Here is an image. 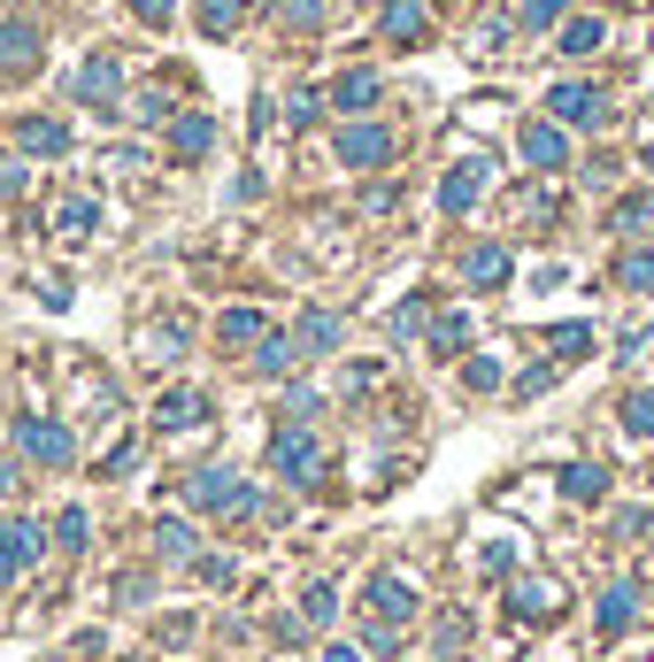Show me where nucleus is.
Here are the masks:
<instances>
[{"instance_id":"f257e3e1","label":"nucleus","mask_w":654,"mask_h":662,"mask_svg":"<svg viewBox=\"0 0 654 662\" xmlns=\"http://www.w3.org/2000/svg\"><path fill=\"white\" fill-rule=\"evenodd\" d=\"M15 447H23L39 470H70V463H77V439H70V424H54V416H23V424H15Z\"/></svg>"},{"instance_id":"f03ea898","label":"nucleus","mask_w":654,"mask_h":662,"mask_svg":"<svg viewBox=\"0 0 654 662\" xmlns=\"http://www.w3.org/2000/svg\"><path fill=\"white\" fill-rule=\"evenodd\" d=\"M185 500L208 508V516H247V508H255V486H247L239 470H200V478L185 486Z\"/></svg>"},{"instance_id":"7ed1b4c3","label":"nucleus","mask_w":654,"mask_h":662,"mask_svg":"<svg viewBox=\"0 0 654 662\" xmlns=\"http://www.w3.org/2000/svg\"><path fill=\"white\" fill-rule=\"evenodd\" d=\"M316 463H324V455H316V439H309L301 424H286V432L270 439V470H278V478H293V486H316Z\"/></svg>"},{"instance_id":"20e7f679","label":"nucleus","mask_w":654,"mask_h":662,"mask_svg":"<svg viewBox=\"0 0 654 662\" xmlns=\"http://www.w3.org/2000/svg\"><path fill=\"white\" fill-rule=\"evenodd\" d=\"M339 163L346 169H385L393 163V132H385V124H346V132H339Z\"/></svg>"},{"instance_id":"39448f33","label":"nucleus","mask_w":654,"mask_h":662,"mask_svg":"<svg viewBox=\"0 0 654 662\" xmlns=\"http://www.w3.org/2000/svg\"><path fill=\"white\" fill-rule=\"evenodd\" d=\"M77 101H85V108H101V116L124 101V70H116V54H93V62L77 70Z\"/></svg>"},{"instance_id":"423d86ee","label":"nucleus","mask_w":654,"mask_h":662,"mask_svg":"<svg viewBox=\"0 0 654 662\" xmlns=\"http://www.w3.org/2000/svg\"><path fill=\"white\" fill-rule=\"evenodd\" d=\"M362 601H370V617H377V624H408V617H416V586H408V578H393V570H377Z\"/></svg>"},{"instance_id":"0eeeda50","label":"nucleus","mask_w":654,"mask_h":662,"mask_svg":"<svg viewBox=\"0 0 654 662\" xmlns=\"http://www.w3.org/2000/svg\"><path fill=\"white\" fill-rule=\"evenodd\" d=\"M632 617H640V586H632V578H616V586L601 593L593 624H601V640H624V632H632Z\"/></svg>"},{"instance_id":"6e6552de","label":"nucleus","mask_w":654,"mask_h":662,"mask_svg":"<svg viewBox=\"0 0 654 662\" xmlns=\"http://www.w3.org/2000/svg\"><path fill=\"white\" fill-rule=\"evenodd\" d=\"M0 70H8V77L39 70V23H23V15H8V23H0Z\"/></svg>"},{"instance_id":"1a4fd4ad","label":"nucleus","mask_w":654,"mask_h":662,"mask_svg":"<svg viewBox=\"0 0 654 662\" xmlns=\"http://www.w3.org/2000/svg\"><path fill=\"white\" fill-rule=\"evenodd\" d=\"M547 108H554V124H601V116H609V108H601V93H593V85H578V77H570V85H554V93H547Z\"/></svg>"},{"instance_id":"9d476101","label":"nucleus","mask_w":654,"mask_h":662,"mask_svg":"<svg viewBox=\"0 0 654 662\" xmlns=\"http://www.w3.org/2000/svg\"><path fill=\"white\" fill-rule=\"evenodd\" d=\"M478 193H486V163H455V169H447V185H439V208H447V216H470Z\"/></svg>"},{"instance_id":"9b49d317","label":"nucleus","mask_w":654,"mask_h":662,"mask_svg":"<svg viewBox=\"0 0 654 662\" xmlns=\"http://www.w3.org/2000/svg\"><path fill=\"white\" fill-rule=\"evenodd\" d=\"M208 147H216V124H208L200 108H185V116L169 124V155H177V163H200Z\"/></svg>"},{"instance_id":"f8f14e48","label":"nucleus","mask_w":654,"mask_h":662,"mask_svg":"<svg viewBox=\"0 0 654 662\" xmlns=\"http://www.w3.org/2000/svg\"><path fill=\"white\" fill-rule=\"evenodd\" d=\"M15 139H23V155H70V124H54V116H23L15 124Z\"/></svg>"},{"instance_id":"ddd939ff","label":"nucleus","mask_w":654,"mask_h":662,"mask_svg":"<svg viewBox=\"0 0 654 662\" xmlns=\"http://www.w3.org/2000/svg\"><path fill=\"white\" fill-rule=\"evenodd\" d=\"M508 601H516V617H523V624H539V617H554V609H562V586H554V578H516V593H508Z\"/></svg>"},{"instance_id":"4468645a","label":"nucleus","mask_w":654,"mask_h":662,"mask_svg":"<svg viewBox=\"0 0 654 662\" xmlns=\"http://www.w3.org/2000/svg\"><path fill=\"white\" fill-rule=\"evenodd\" d=\"M377 31H385L393 46H416V39H424V0H385V8H377Z\"/></svg>"},{"instance_id":"2eb2a0df","label":"nucleus","mask_w":654,"mask_h":662,"mask_svg":"<svg viewBox=\"0 0 654 662\" xmlns=\"http://www.w3.org/2000/svg\"><path fill=\"white\" fill-rule=\"evenodd\" d=\"M463 278H470L478 293H492V286H508V278H516V262H508V247H470Z\"/></svg>"},{"instance_id":"dca6fc26","label":"nucleus","mask_w":654,"mask_h":662,"mask_svg":"<svg viewBox=\"0 0 654 662\" xmlns=\"http://www.w3.org/2000/svg\"><path fill=\"white\" fill-rule=\"evenodd\" d=\"M155 416H163L169 432H185V424H208V393L177 385V393H163V401H155Z\"/></svg>"},{"instance_id":"f3484780","label":"nucleus","mask_w":654,"mask_h":662,"mask_svg":"<svg viewBox=\"0 0 654 662\" xmlns=\"http://www.w3.org/2000/svg\"><path fill=\"white\" fill-rule=\"evenodd\" d=\"M523 163L531 169H562V124H523Z\"/></svg>"},{"instance_id":"a211bd4d","label":"nucleus","mask_w":654,"mask_h":662,"mask_svg":"<svg viewBox=\"0 0 654 662\" xmlns=\"http://www.w3.org/2000/svg\"><path fill=\"white\" fill-rule=\"evenodd\" d=\"M562 494L578 500V508H593V500H609V470L601 463H570L562 470Z\"/></svg>"},{"instance_id":"6ab92c4d","label":"nucleus","mask_w":654,"mask_h":662,"mask_svg":"<svg viewBox=\"0 0 654 662\" xmlns=\"http://www.w3.org/2000/svg\"><path fill=\"white\" fill-rule=\"evenodd\" d=\"M301 362V339H286V331H270L262 346H255V377H286Z\"/></svg>"},{"instance_id":"aec40b11","label":"nucleus","mask_w":654,"mask_h":662,"mask_svg":"<svg viewBox=\"0 0 654 662\" xmlns=\"http://www.w3.org/2000/svg\"><path fill=\"white\" fill-rule=\"evenodd\" d=\"M216 339H224V346H262V339H270V324H262L255 309H224V324H216Z\"/></svg>"},{"instance_id":"412c9836","label":"nucleus","mask_w":654,"mask_h":662,"mask_svg":"<svg viewBox=\"0 0 654 662\" xmlns=\"http://www.w3.org/2000/svg\"><path fill=\"white\" fill-rule=\"evenodd\" d=\"M370 101H377V70H346L331 85V108H370Z\"/></svg>"},{"instance_id":"4be33fe9","label":"nucleus","mask_w":654,"mask_h":662,"mask_svg":"<svg viewBox=\"0 0 654 662\" xmlns=\"http://www.w3.org/2000/svg\"><path fill=\"white\" fill-rule=\"evenodd\" d=\"M293 339H301V354H331V346H339V317H324V309H309Z\"/></svg>"},{"instance_id":"5701e85b","label":"nucleus","mask_w":654,"mask_h":662,"mask_svg":"<svg viewBox=\"0 0 654 662\" xmlns=\"http://www.w3.org/2000/svg\"><path fill=\"white\" fill-rule=\"evenodd\" d=\"M93 224H101V200H62V216H54L62 239H93Z\"/></svg>"},{"instance_id":"b1692460","label":"nucleus","mask_w":654,"mask_h":662,"mask_svg":"<svg viewBox=\"0 0 654 662\" xmlns=\"http://www.w3.org/2000/svg\"><path fill=\"white\" fill-rule=\"evenodd\" d=\"M463 346H470V317H463V309H447V317L432 324V354H463Z\"/></svg>"},{"instance_id":"393cba45","label":"nucleus","mask_w":654,"mask_h":662,"mask_svg":"<svg viewBox=\"0 0 654 662\" xmlns=\"http://www.w3.org/2000/svg\"><path fill=\"white\" fill-rule=\"evenodd\" d=\"M593 46H601V23L593 15H570L562 23V54H593Z\"/></svg>"},{"instance_id":"a878e982","label":"nucleus","mask_w":654,"mask_h":662,"mask_svg":"<svg viewBox=\"0 0 654 662\" xmlns=\"http://www.w3.org/2000/svg\"><path fill=\"white\" fill-rule=\"evenodd\" d=\"M85 531H93V524H85V508H62V516H54V547L85 555Z\"/></svg>"},{"instance_id":"bb28decb","label":"nucleus","mask_w":654,"mask_h":662,"mask_svg":"<svg viewBox=\"0 0 654 662\" xmlns=\"http://www.w3.org/2000/svg\"><path fill=\"white\" fill-rule=\"evenodd\" d=\"M624 432H632V439H654V385L624 401Z\"/></svg>"},{"instance_id":"cd10ccee","label":"nucleus","mask_w":654,"mask_h":662,"mask_svg":"<svg viewBox=\"0 0 654 662\" xmlns=\"http://www.w3.org/2000/svg\"><path fill=\"white\" fill-rule=\"evenodd\" d=\"M331 617H339V593L331 586H309L301 593V624H331Z\"/></svg>"},{"instance_id":"c85d7f7f","label":"nucleus","mask_w":654,"mask_h":662,"mask_svg":"<svg viewBox=\"0 0 654 662\" xmlns=\"http://www.w3.org/2000/svg\"><path fill=\"white\" fill-rule=\"evenodd\" d=\"M231 23H239V0H200V31L208 39H224Z\"/></svg>"},{"instance_id":"c756f323","label":"nucleus","mask_w":654,"mask_h":662,"mask_svg":"<svg viewBox=\"0 0 654 662\" xmlns=\"http://www.w3.org/2000/svg\"><path fill=\"white\" fill-rule=\"evenodd\" d=\"M278 23H293V31H316V23H324V0H278Z\"/></svg>"},{"instance_id":"7c9ffc66","label":"nucleus","mask_w":654,"mask_h":662,"mask_svg":"<svg viewBox=\"0 0 654 662\" xmlns=\"http://www.w3.org/2000/svg\"><path fill=\"white\" fill-rule=\"evenodd\" d=\"M616 278H624L632 293H654V255H624V262H616Z\"/></svg>"},{"instance_id":"2f4dec72","label":"nucleus","mask_w":654,"mask_h":662,"mask_svg":"<svg viewBox=\"0 0 654 662\" xmlns=\"http://www.w3.org/2000/svg\"><path fill=\"white\" fill-rule=\"evenodd\" d=\"M585 346H593V331H585V324H562V331H554V362H578Z\"/></svg>"},{"instance_id":"473e14b6","label":"nucleus","mask_w":654,"mask_h":662,"mask_svg":"<svg viewBox=\"0 0 654 662\" xmlns=\"http://www.w3.org/2000/svg\"><path fill=\"white\" fill-rule=\"evenodd\" d=\"M155 539H163V562H193V531L185 524H163Z\"/></svg>"},{"instance_id":"72a5a7b5","label":"nucleus","mask_w":654,"mask_h":662,"mask_svg":"<svg viewBox=\"0 0 654 662\" xmlns=\"http://www.w3.org/2000/svg\"><path fill=\"white\" fill-rule=\"evenodd\" d=\"M8 531H15V547H23V562H31V555H39V547H46V531H39V516H15V524H8Z\"/></svg>"},{"instance_id":"f704fd0d","label":"nucleus","mask_w":654,"mask_h":662,"mask_svg":"<svg viewBox=\"0 0 654 662\" xmlns=\"http://www.w3.org/2000/svg\"><path fill=\"white\" fill-rule=\"evenodd\" d=\"M463 377H470V393H492V385H500V362H492V354H478Z\"/></svg>"},{"instance_id":"c9c22d12","label":"nucleus","mask_w":654,"mask_h":662,"mask_svg":"<svg viewBox=\"0 0 654 662\" xmlns=\"http://www.w3.org/2000/svg\"><path fill=\"white\" fill-rule=\"evenodd\" d=\"M23 177H31V169L15 163V155H0V200H15V193H23Z\"/></svg>"},{"instance_id":"e433bc0d","label":"nucleus","mask_w":654,"mask_h":662,"mask_svg":"<svg viewBox=\"0 0 654 662\" xmlns=\"http://www.w3.org/2000/svg\"><path fill=\"white\" fill-rule=\"evenodd\" d=\"M132 15H139V23H155V31H163L169 15H177V0H132Z\"/></svg>"},{"instance_id":"4c0bfd02","label":"nucleus","mask_w":654,"mask_h":662,"mask_svg":"<svg viewBox=\"0 0 654 662\" xmlns=\"http://www.w3.org/2000/svg\"><path fill=\"white\" fill-rule=\"evenodd\" d=\"M408 331H424V301H401L393 309V339H408Z\"/></svg>"},{"instance_id":"58836bf2","label":"nucleus","mask_w":654,"mask_h":662,"mask_svg":"<svg viewBox=\"0 0 654 662\" xmlns=\"http://www.w3.org/2000/svg\"><path fill=\"white\" fill-rule=\"evenodd\" d=\"M570 0H523V23H562Z\"/></svg>"},{"instance_id":"ea45409f","label":"nucleus","mask_w":654,"mask_h":662,"mask_svg":"<svg viewBox=\"0 0 654 662\" xmlns=\"http://www.w3.org/2000/svg\"><path fill=\"white\" fill-rule=\"evenodd\" d=\"M15 562H23V547H15V531H8V524H0V586H8V578H15Z\"/></svg>"},{"instance_id":"a19ab883","label":"nucleus","mask_w":654,"mask_h":662,"mask_svg":"<svg viewBox=\"0 0 654 662\" xmlns=\"http://www.w3.org/2000/svg\"><path fill=\"white\" fill-rule=\"evenodd\" d=\"M132 116H139V124H163L169 101H163V93H139V101H132Z\"/></svg>"},{"instance_id":"79ce46f5","label":"nucleus","mask_w":654,"mask_h":662,"mask_svg":"<svg viewBox=\"0 0 654 662\" xmlns=\"http://www.w3.org/2000/svg\"><path fill=\"white\" fill-rule=\"evenodd\" d=\"M286 124H316V93H293L286 101Z\"/></svg>"},{"instance_id":"37998d69","label":"nucleus","mask_w":654,"mask_h":662,"mask_svg":"<svg viewBox=\"0 0 654 662\" xmlns=\"http://www.w3.org/2000/svg\"><path fill=\"white\" fill-rule=\"evenodd\" d=\"M132 463H139V447H132V439H124V447H108V463H101V470H108V478H124V470H132Z\"/></svg>"},{"instance_id":"c03bdc74","label":"nucleus","mask_w":654,"mask_h":662,"mask_svg":"<svg viewBox=\"0 0 654 662\" xmlns=\"http://www.w3.org/2000/svg\"><path fill=\"white\" fill-rule=\"evenodd\" d=\"M324 662H362V655H354V648H324Z\"/></svg>"},{"instance_id":"a18cd8bd","label":"nucleus","mask_w":654,"mask_h":662,"mask_svg":"<svg viewBox=\"0 0 654 662\" xmlns=\"http://www.w3.org/2000/svg\"><path fill=\"white\" fill-rule=\"evenodd\" d=\"M647 163H654V139H647Z\"/></svg>"},{"instance_id":"49530a36","label":"nucleus","mask_w":654,"mask_h":662,"mask_svg":"<svg viewBox=\"0 0 654 662\" xmlns=\"http://www.w3.org/2000/svg\"><path fill=\"white\" fill-rule=\"evenodd\" d=\"M647 593H654V578H647Z\"/></svg>"}]
</instances>
